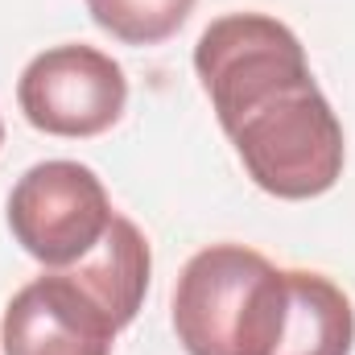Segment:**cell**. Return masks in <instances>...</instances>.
<instances>
[{
    "label": "cell",
    "instance_id": "4",
    "mask_svg": "<svg viewBox=\"0 0 355 355\" xmlns=\"http://www.w3.org/2000/svg\"><path fill=\"white\" fill-rule=\"evenodd\" d=\"M194 71L223 128L272 87L310 75V62L297 33L277 17L227 12L202 29L194 46Z\"/></svg>",
    "mask_w": 355,
    "mask_h": 355
},
{
    "label": "cell",
    "instance_id": "10",
    "mask_svg": "<svg viewBox=\"0 0 355 355\" xmlns=\"http://www.w3.org/2000/svg\"><path fill=\"white\" fill-rule=\"evenodd\" d=\"M0 145H4V124H0Z\"/></svg>",
    "mask_w": 355,
    "mask_h": 355
},
{
    "label": "cell",
    "instance_id": "1",
    "mask_svg": "<svg viewBox=\"0 0 355 355\" xmlns=\"http://www.w3.org/2000/svg\"><path fill=\"white\" fill-rule=\"evenodd\" d=\"M289 281L244 244L194 252L174 285V331L190 355H272Z\"/></svg>",
    "mask_w": 355,
    "mask_h": 355
},
{
    "label": "cell",
    "instance_id": "9",
    "mask_svg": "<svg viewBox=\"0 0 355 355\" xmlns=\"http://www.w3.org/2000/svg\"><path fill=\"white\" fill-rule=\"evenodd\" d=\"M194 0H87L91 21L124 46H157L186 25Z\"/></svg>",
    "mask_w": 355,
    "mask_h": 355
},
{
    "label": "cell",
    "instance_id": "8",
    "mask_svg": "<svg viewBox=\"0 0 355 355\" xmlns=\"http://www.w3.org/2000/svg\"><path fill=\"white\" fill-rule=\"evenodd\" d=\"M67 268L103 302V310L124 331L137 318L141 302H145L153 257H149V240L141 236V227L132 219H124V215H112V227L103 232V240L83 261H75Z\"/></svg>",
    "mask_w": 355,
    "mask_h": 355
},
{
    "label": "cell",
    "instance_id": "6",
    "mask_svg": "<svg viewBox=\"0 0 355 355\" xmlns=\"http://www.w3.org/2000/svg\"><path fill=\"white\" fill-rule=\"evenodd\" d=\"M120 327L71 268L21 285L4 310V355H112Z\"/></svg>",
    "mask_w": 355,
    "mask_h": 355
},
{
    "label": "cell",
    "instance_id": "2",
    "mask_svg": "<svg viewBox=\"0 0 355 355\" xmlns=\"http://www.w3.org/2000/svg\"><path fill=\"white\" fill-rule=\"evenodd\" d=\"M223 132L232 137L248 178L272 198H318L343 178V124L314 75L272 87L223 124Z\"/></svg>",
    "mask_w": 355,
    "mask_h": 355
},
{
    "label": "cell",
    "instance_id": "7",
    "mask_svg": "<svg viewBox=\"0 0 355 355\" xmlns=\"http://www.w3.org/2000/svg\"><path fill=\"white\" fill-rule=\"evenodd\" d=\"M285 281H289V306H285L281 343L272 355H352V297L322 272L289 268Z\"/></svg>",
    "mask_w": 355,
    "mask_h": 355
},
{
    "label": "cell",
    "instance_id": "5",
    "mask_svg": "<svg viewBox=\"0 0 355 355\" xmlns=\"http://www.w3.org/2000/svg\"><path fill=\"white\" fill-rule=\"evenodd\" d=\"M17 103L37 132L99 137L124 116L128 79L95 46H54L21 71Z\"/></svg>",
    "mask_w": 355,
    "mask_h": 355
},
{
    "label": "cell",
    "instance_id": "3",
    "mask_svg": "<svg viewBox=\"0 0 355 355\" xmlns=\"http://www.w3.org/2000/svg\"><path fill=\"white\" fill-rule=\"evenodd\" d=\"M112 198L95 170L79 162H42L8 194L12 240L46 268L83 261L112 227Z\"/></svg>",
    "mask_w": 355,
    "mask_h": 355
}]
</instances>
